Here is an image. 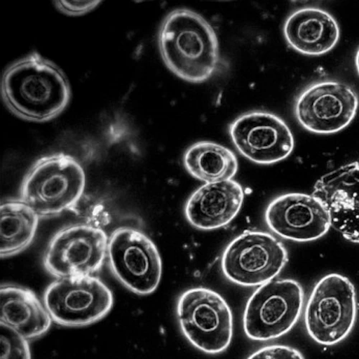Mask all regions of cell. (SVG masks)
<instances>
[{
	"instance_id": "obj_8",
	"label": "cell",
	"mask_w": 359,
	"mask_h": 359,
	"mask_svg": "<svg viewBox=\"0 0 359 359\" xmlns=\"http://www.w3.org/2000/svg\"><path fill=\"white\" fill-rule=\"evenodd\" d=\"M107 257L113 275L130 291L146 295L158 287L162 260L151 239L140 231L115 230L109 238Z\"/></svg>"
},
{
	"instance_id": "obj_9",
	"label": "cell",
	"mask_w": 359,
	"mask_h": 359,
	"mask_svg": "<svg viewBox=\"0 0 359 359\" xmlns=\"http://www.w3.org/2000/svg\"><path fill=\"white\" fill-rule=\"evenodd\" d=\"M105 232L88 224H73L57 231L43 256L46 271L58 279L89 276L100 271L107 255Z\"/></svg>"
},
{
	"instance_id": "obj_1",
	"label": "cell",
	"mask_w": 359,
	"mask_h": 359,
	"mask_svg": "<svg viewBox=\"0 0 359 359\" xmlns=\"http://www.w3.org/2000/svg\"><path fill=\"white\" fill-rule=\"evenodd\" d=\"M0 92L11 113L34 123L53 121L65 111L72 98L64 72L36 51L4 71Z\"/></svg>"
},
{
	"instance_id": "obj_10",
	"label": "cell",
	"mask_w": 359,
	"mask_h": 359,
	"mask_svg": "<svg viewBox=\"0 0 359 359\" xmlns=\"http://www.w3.org/2000/svg\"><path fill=\"white\" fill-rule=\"evenodd\" d=\"M52 320L65 326H82L104 318L111 309L109 287L93 276L57 279L44 294Z\"/></svg>"
},
{
	"instance_id": "obj_14",
	"label": "cell",
	"mask_w": 359,
	"mask_h": 359,
	"mask_svg": "<svg viewBox=\"0 0 359 359\" xmlns=\"http://www.w3.org/2000/svg\"><path fill=\"white\" fill-rule=\"evenodd\" d=\"M244 198L242 186L232 180L205 184L189 198L185 208L186 217L198 229H219L237 216Z\"/></svg>"
},
{
	"instance_id": "obj_4",
	"label": "cell",
	"mask_w": 359,
	"mask_h": 359,
	"mask_svg": "<svg viewBox=\"0 0 359 359\" xmlns=\"http://www.w3.org/2000/svg\"><path fill=\"white\" fill-rule=\"evenodd\" d=\"M357 313L355 287L346 277L330 274L314 287L305 310L311 338L324 346L344 340L354 326Z\"/></svg>"
},
{
	"instance_id": "obj_21",
	"label": "cell",
	"mask_w": 359,
	"mask_h": 359,
	"mask_svg": "<svg viewBox=\"0 0 359 359\" xmlns=\"http://www.w3.org/2000/svg\"><path fill=\"white\" fill-rule=\"evenodd\" d=\"M101 1H55V8L61 13L78 16L86 14L97 8Z\"/></svg>"
},
{
	"instance_id": "obj_13",
	"label": "cell",
	"mask_w": 359,
	"mask_h": 359,
	"mask_svg": "<svg viewBox=\"0 0 359 359\" xmlns=\"http://www.w3.org/2000/svg\"><path fill=\"white\" fill-rule=\"evenodd\" d=\"M265 220L274 233L294 242H311L323 236L332 226L323 203L315 196L291 193L269 204Z\"/></svg>"
},
{
	"instance_id": "obj_7",
	"label": "cell",
	"mask_w": 359,
	"mask_h": 359,
	"mask_svg": "<svg viewBox=\"0 0 359 359\" xmlns=\"http://www.w3.org/2000/svg\"><path fill=\"white\" fill-rule=\"evenodd\" d=\"M287 262V252L271 233L250 231L239 235L227 246L222 269L232 283L245 287L272 281Z\"/></svg>"
},
{
	"instance_id": "obj_17",
	"label": "cell",
	"mask_w": 359,
	"mask_h": 359,
	"mask_svg": "<svg viewBox=\"0 0 359 359\" xmlns=\"http://www.w3.org/2000/svg\"><path fill=\"white\" fill-rule=\"evenodd\" d=\"M39 217L21 200H10L0 206V255H16L34 241Z\"/></svg>"
},
{
	"instance_id": "obj_2",
	"label": "cell",
	"mask_w": 359,
	"mask_h": 359,
	"mask_svg": "<svg viewBox=\"0 0 359 359\" xmlns=\"http://www.w3.org/2000/svg\"><path fill=\"white\" fill-rule=\"evenodd\" d=\"M158 42L167 68L186 81L204 83L224 67L215 29L194 11L170 13L161 25Z\"/></svg>"
},
{
	"instance_id": "obj_19",
	"label": "cell",
	"mask_w": 359,
	"mask_h": 359,
	"mask_svg": "<svg viewBox=\"0 0 359 359\" xmlns=\"http://www.w3.org/2000/svg\"><path fill=\"white\" fill-rule=\"evenodd\" d=\"M1 359H32L28 340L1 323Z\"/></svg>"
},
{
	"instance_id": "obj_5",
	"label": "cell",
	"mask_w": 359,
	"mask_h": 359,
	"mask_svg": "<svg viewBox=\"0 0 359 359\" xmlns=\"http://www.w3.org/2000/svg\"><path fill=\"white\" fill-rule=\"evenodd\" d=\"M177 318L186 338L210 354L228 348L233 337V315L225 299L217 292L196 287L180 297Z\"/></svg>"
},
{
	"instance_id": "obj_15",
	"label": "cell",
	"mask_w": 359,
	"mask_h": 359,
	"mask_svg": "<svg viewBox=\"0 0 359 359\" xmlns=\"http://www.w3.org/2000/svg\"><path fill=\"white\" fill-rule=\"evenodd\" d=\"M283 32L292 49L308 55H321L331 51L340 38L336 19L317 8L294 11L286 20Z\"/></svg>"
},
{
	"instance_id": "obj_6",
	"label": "cell",
	"mask_w": 359,
	"mask_h": 359,
	"mask_svg": "<svg viewBox=\"0 0 359 359\" xmlns=\"http://www.w3.org/2000/svg\"><path fill=\"white\" fill-rule=\"evenodd\" d=\"M304 292L297 281L272 280L261 285L246 305L243 325L247 337L257 341L278 339L300 318Z\"/></svg>"
},
{
	"instance_id": "obj_11",
	"label": "cell",
	"mask_w": 359,
	"mask_h": 359,
	"mask_svg": "<svg viewBox=\"0 0 359 359\" xmlns=\"http://www.w3.org/2000/svg\"><path fill=\"white\" fill-rule=\"evenodd\" d=\"M358 97L348 85L332 81L309 86L294 104L297 121L306 130L317 134H333L346 128L354 118Z\"/></svg>"
},
{
	"instance_id": "obj_12",
	"label": "cell",
	"mask_w": 359,
	"mask_h": 359,
	"mask_svg": "<svg viewBox=\"0 0 359 359\" xmlns=\"http://www.w3.org/2000/svg\"><path fill=\"white\" fill-rule=\"evenodd\" d=\"M229 133L237 151L258 164L271 165L287 158L292 152L293 135L278 116L255 111L238 116Z\"/></svg>"
},
{
	"instance_id": "obj_20",
	"label": "cell",
	"mask_w": 359,
	"mask_h": 359,
	"mask_svg": "<svg viewBox=\"0 0 359 359\" xmlns=\"http://www.w3.org/2000/svg\"><path fill=\"white\" fill-rule=\"evenodd\" d=\"M248 359H305L297 349L283 345H271L263 347Z\"/></svg>"
},
{
	"instance_id": "obj_18",
	"label": "cell",
	"mask_w": 359,
	"mask_h": 359,
	"mask_svg": "<svg viewBox=\"0 0 359 359\" xmlns=\"http://www.w3.org/2000/svg\"><path fill=\"white\" fill-rule=\"evenodd\" d=\"M184 165L194 177L205 184L229 181L238 171V161L229 148L202 141L191 146L184 155Z\"/></svg>"
},
{
	"instance_id": "obj_22",
	"label": "cell",
	"mask_w": 359,
	"mask_h": 359,
	"mask_svg": "<svg viewBox=\"0 0 359 359\" xmlns=\"http://www.w3.org/2000/svg\"><path fill=\"white\" fill-rule=\"evenodd\" d=\"M355 64L357 72L359 75V49L358 50L356 55H355Z\"/></svg>"
},
{
	"instance_id": "obj_3",
	"label": "cell",
	"mask_w": 359,
	"mask_h": 359,
	"mask_svg": "<svg viewBox=\"0 0 359 359\" xmlns=\"http://www.w3.org/2000/svg\"><path fill=\"white\" fill-rule=\"evenodd\" d=\"M85 185V172L77 160L65 154H52L37 160L26 173L20 200L40 218H50L76 205Z\"/></svg>"
},
{
	"instance_id": "obj_16",
	"label": "cell",
	"mask_w": 359,
	"mask_h": 359,
	"mask_svg": "<svg viewBox=\"0 0 359 359\" xmlns=\"http://www.w3.org/2000/svg\"><path fill=\"white\" fill-rule=\"evenodd\" d=\"M0 320L26 339L33 340L48 331L52 318L32 290L9 285L0 289Z\"/></svg>"
}]
</instances>
